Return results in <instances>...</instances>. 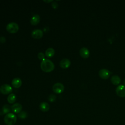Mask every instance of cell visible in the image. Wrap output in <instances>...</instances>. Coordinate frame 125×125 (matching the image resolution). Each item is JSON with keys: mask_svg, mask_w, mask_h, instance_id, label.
<instances>
[{"mask_svg": "<svg viewBox=\"0 0 125 125\" xmlns=\"http://www.w3.org/2000/svg\"><path fill=\"white\" fill-rule=\"evenodd\" d=\"M41 68L44 72H50L54 70L55 65L54 63L50 60L44 59L41 63Z\"/></svg>", "mask_w": 125, "mask_h": 125, "instance_id": "1", "label": "cell"}, {"mask_svg": "<svg viewBox=\"0 0 125 125\" xmlns=\"http://www.w3.org/2000/svg\"><path fill=\"white\" fill-rule=\"evenodd\" d=\"M4 121L6 125H14L17 121V116L14 113H9L5 116Z\"/></svg>", "mask_w": 125, "mask_h": 125, "instance_id": "2", "label": "cell"}, {"mask_svg": "<svg viewBox=\"0 0 125 125\" xmlns=\"http://www.w3.org/2000/svg\"><path fill=\"white\" fill-rule=\"evenodd\" d=\"M19 28L18 24L14 22L9 23L6 27V30L10 33H15L17 32L19 30Z\"/></svg>", "mask_w": 125, "mask_h": 125, "instance_id": "3", "label": "cell"}, {"mask_svg": "<svg viewBox=\"0 0 125 125\" xmlns=\"http://www.w3.org/2000/svg\"><path fill=\"white\" fill-rule=\"evenodd\" d=\"M52 89L55 93L60 94L63 91L64 89V86L62 83H57L53 85Z\"/></svg>", "mask_w": 125, "mask_h": 125, "instance_id": "4", "label": "cell"}, {"mask_svg": "<svg viewBox=\"0 0 125 125\" xmlns=\"http://www.w3.org/2000/svg\"><path fill=\"white\" fill-rule=\"evenodd\" d=\"M12 91L11 86L8 84H4L0 87V92L3 94L6 95L10 94Z\"/></svg>", "mask_w": 125, "mask_h": 125, "instance_id": "5", "label": "cell"}, {"mask_svg": "<svg viewBox=\"0 0 125 125\" xmlns=\"http://www.w3.org/2000/svg\"><path fill=\"white\" fill-rule=\"evenodd\" d=\"M110 71L108 69H105V68L101 69L99 71V76L101 78L104 79H106L108 78L110 76Z\"/></svg>", "mask_w": 125, "mask_h": 125, "instance_id": "6", "label": "cell"}, {"mask_svg": "<svg viewBox=\"0 0 125 125\" xmlns=\"http://www.w3.org/2000/svg\"><path fill=\"white\" fill-rule=\"evenodd\" d=\"M116 92L119 97H125V86L122 84L118 86L116 89Z\"/></svg>", "mask_w": 125, "mask_h": 125, "instance_id": "7", "label": "cell"}, {"mask_svg": "<svg viewBox=\"0 0 125 125\" xmlns=\"http://www.w3.org/2000/svg\"><path fill=\"white\" fill-rule=\"evenodd\" d=\"M31 36L34 39H39L42 37L43 32L40 29H35L32 32Z\"/></svg>", "mask_w": 125, "mask_h": 125, "instance_id": "8", "label": "cell"}, {"mask_svg": "<svg viewBox=\"0 0 125 125\" xmlns=\"http://www.w3.org/2000/svg\"><path fill=\"white\" fill-rule=\"evenodd\" d=\"M11 110L15 113H19L21 111L22 105L20 103H15L11 106Z\"/></svg>", "mask_w": 125, "mask_h": 125, "instance_id": "9", "label": "cell"}, {"mask_svg": "<svg viewBox=\"0 0 125 125\" xmlns=\"http://www.w3.org/2000/svg\"><path fill=\"white\" fill-rule=\"evenodd\" d=\"M79 52H80V54L81 56L82 57H83V58H88L89 56V54H90L89 50L85 47H82L80 49Z\"/></svg>", "mask_w": 125, "mask_h": 125, "instance_id": "10", "label": "cell"}, {"mask_svg": "<svg viewBox=\"0 0 125 125\" xmlns=\"http://www.w3.org/2000/svg\"><path fill=\"white\" fill-rule=\"evenodd\" d=\"M71 62L68 59L65 58L62 59L60 62V66L62 68H67L70 65Z\"/></svg>", "mask_w": 125, "mask_h": 125, "instance_id": "11", "label": "cell"}, {"mask_svg": "<svg viewBox=\"0 0 125 125\" xmlns=\"http://www.w3.org/2000/svg\"><path fill=\"white\" fill-rule=\"evenodd\" d=\"M12 86L16 88H19L22 84V81L21 79L19 78H15L12 81Z\"/></svg>", "mask_w": 125, "mask_h": 125, "instance_id": "12", "label": "cell"}, {"mask_svg": "<svg viewBox=\"0 0 125 125\" xmlns=\"http://www.w3.org/2000/svg\"><path fill=\"white\" fill-rule=\"evenodd\" d=\"M40 21V17L39 15L36 14L32 16L30 20V23L33 25L38 24Z\"/></svg>", "mask_w": 125, "mask_h": 125, "instance_id": "13", "label": "cell"}, {"mask_svg": "<svg viewBox=\"0 0 125 125\" xmlns=\"http://www.w3.org/2000/svg\"><path fill=\"white\" fill-rule=\"evenodd\" d=\"M49 104L46 102H42L40 104V109L43 112H46L49 110Z\"/></svg>", "mask_w": 125, "mask_h": 125, "instance_id": "14", "label": "cell"}, {"mask_svg": "<svg viewBox=\"0 0 125 125\" xmlns=\"http://www.w3.org/2000/svg\"><path fill=\"white\" fill-rule=\"evenodd\" d=\"M55 54V50L53 48L50 47L47 49V50L45 51V55L47 57L51 58L53 57Z\"/></svg>", "mask_w": 125, "mask_h": 125, "instance_id": "15", "label": "cell"}, {"mask_svg": "<svg viewBox=\"0 0 125 125\" xmlns=\"http://www.w3.org/2000/svg\"><path fill=\"white\" fill-rule=\"evenodd\" d=\"M111 82L112 83L115 85H117L119 83H120L121 82V79L119 76L118 75H115L112 76L111 78Z\"/></svg>", "mask_w": 125, "mask_h": 125, "instance_id": "16", "label": "cell"}, {"mask_svg": "<svg viewBox=\"0 0 125 125\" xmlns=\"http://www.w3.org/2000/svg\"><path fill=\"white\" fill-rule=\"evenodd\" d=\"M16 100V96L14 93H11L7 97V101L10 104H13Z\"/></svg>", "mask_w": 125, "mask_h": 125, "instance_id": "17", "label": "cell"}, {"mask_svg": "<svg viewBox=\"0 0 125 125\" xmlns=\"http://www.w3.org/2000/svg\"><path fill=\"white\" fill-rule=\"evenodd\" d=\"M11 107L8 104H5L2 108V112L3 114H8L11 110Z\"/></svg>", "mask_w": 125, "mask_h": 125, "instance_id": "18", "label": "cell"}, {"mask_svg": "<svg viewBox=\"0 0 125 125\" xmlns=\"http://www.w3.org/2000/svg\"><path fill=\"white\" fill-rule=\"evenodd\" d=\"M27 117V113L26 112L24 111H21V112H20L18 114V117L20 118L21 119L24 120L26 119Z\"/></svg>", "mask_w": 125, "mask_h": 125, "instance_id": "19", "label": "cell"}, {"mask_svg": "<svg viewBox=\"0 0 125 125\" xmlns=\"http://www.w3.org/2000/svg\"><path fill=\"white\" fill-rule=\"evenodd\" d=\"M56 100V96L54 94H50L48 97V100L50 102H54Z\"/></svg>", "mask_w": 125, "mask_h": 125, "instance_id": "20", "label": "cell"}, {"mask_svg": "<svg viewBox=\"0 0 125 125\" xmlns=\"http://www.w3.org/2000/svg\"><path fill=\"white\" fill-rule=\"evenodd\" d=\"M44 56H45L44 54L43 53H42V52H40L38 54V58L40 60H42V61L44 59Z\"/></svg>", "mask_w": 125, "mask_h": 125, "instance_id": "21", "label": "cell"}, {"mask_svg": "<svg viewBox=\"0 0 125 125\" xmlns=\"http://www.w3.org/2000/svg\"><path fill=\"white\" fill-rule=\"evenodd\" d=\"M52 6L53 8L54 9H56V8H57L58 7V4L57 2H56L55 1H53L52 3Z\"/></svg>", "mask_w": 125, "mask_h": 125, "instance_id": "22", "label": "cell"}, {"mask_svg": "<svg viewBox=\"0 0 125 125\" xmlns=\"http://www.w3.org/2000/svg\"><path fill=\"white\" fill-rule=\"evenodd\" d=\"M5 38L4 37H0V42L1 43H4L5 42Z\"/></svg>", "mask_w": 125, "mask_h": 125, "instance_id": "23", "label": "cell"}, {"mask_svg": "<svg viewBox=\"0 0 125 125\" xmlns=\"http://www.w3.org/2000/svg\"><path fill=\"white\" fill-rule=\"evenodd\" d=\"M43 1L46 2H49L53 1V0H43Z\"/></svg>", "mask_w": 125, "mask_h": 125, "instance_id": "24", "label": "cell"}, {"mask_svg": "<svg viewBox=\"0 0 125 125\" xmlns=\"http://www.w3.org/2000/svg\"><path fill=\"white\" fill-rule=\"evenodd\" d=\"M124 84H125V80H124Z\"/></svg>", "mask_w": 125, "mask_h": 125, "instance_id": "25", "label": "cell"}, {"mask_svg": "<svg viewBox=\"0 0 125 125\" xmlns=\"http://www.w3.org/2000/svg\"><path fill=\"white\" fill-rule=\"evenodd\" d=\"M1 112H0V115H1Z\"/></svg>", "mask_w": 125, "mask_h": 125, "instance_id": "26", "label": "cell"}]
</instances>
